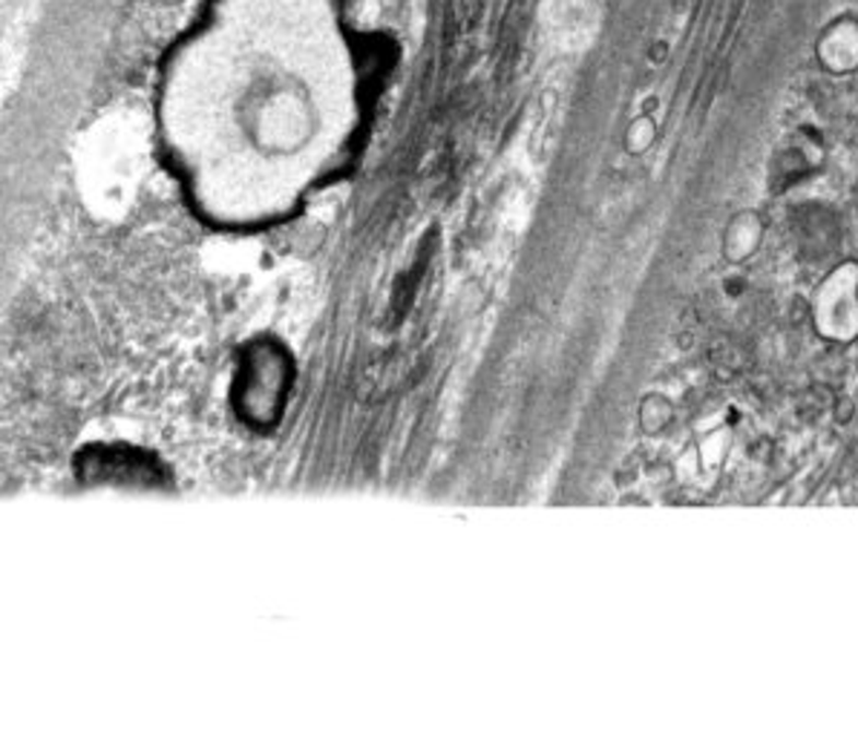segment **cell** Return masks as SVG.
Here are the masks:
<instances>
[{
	"label": "cell",
	"instance_id": "1",
	"mask_svg": "<svg viewBox=\"0 0 858 748\" xmlns=\"http://www.w3.org/2000/svg\"><path fill=\"white\" fill-rule=\"evenodd\" d=\"M815 61L827 75L844 79L858 72V17L838 15L821 26L815 38Z\"/></svg>",
	"mask_w": 858,
	"mask_h": 748
}]
</instances>
